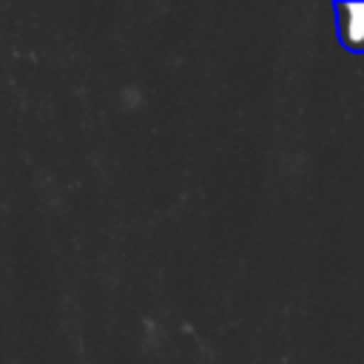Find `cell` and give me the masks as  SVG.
<instances>
[{
  "label": "cell",
  "instance_id": "1",
  "mask_svg": "<svg viewBox=\"0 0 364 364\" xmlns=\"http://www.w3.org/2000/svg\"><path fill=\"white\" fill-rule=\"evenodd\" d=\"M333 14H336V34L341 48H347L350 54H361L364 51V3H336Z\"/></svg>",
  "mask_w": 364,
  "mask_h": 364
}]
</instances>
